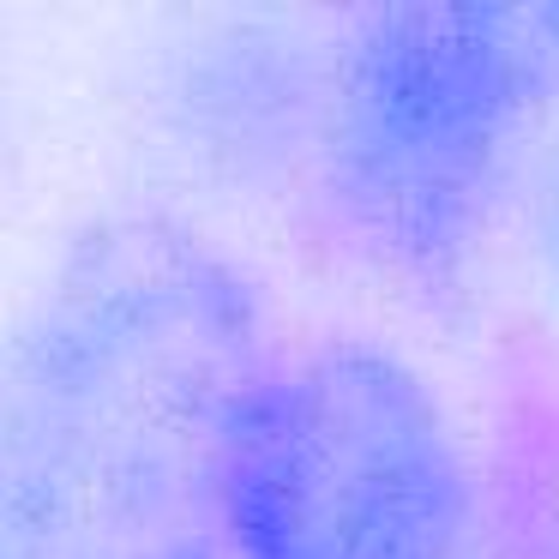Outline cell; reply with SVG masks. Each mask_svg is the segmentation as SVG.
Wrapping results in <instances>:
<instances>
[{
  "mask_svg": "<svg viewBox=\"0 0 559 559\" xmlns=\"http://www.w3.org/2000/svg\"><path fill=\"white\" fill-rule=\"evenodd\" d=\"M535 559H559V535H554V542H547V547H542V554H535Z\"/></svg>",
  "mask_w": 559,
  "mask_h": 559,
  "instance_id": "obj_6",
  "label": "cell"
},
{
  "mask_svg": "<svg viewBox=\"0 0 559 559\" xmlns=\"http://www.w3.org/2000/svg\"><path fill=\"white\" fill-rule=\"evenodd\" d=\"M145 559H223V554L205 542V547H175V554H145Z\"/></svg>",
  "mask_w": 559,
  "mask_h": 559,
  "instance_id": "obj_5",
  "label": "cell"
},
{
  "mask_svg": "<svg viewBox=\"0 0 559 559\" xmlns=\"http://www.w3.org/2000/svg\"><path fill=\"white\" fill-rule=\"evenodd\" d=\"M554 121L559 7H379L313 67V193L379 277L445 295Z\"/></svg>",
  "mask_w": 559,
  "mask_h": 559,
  "instance_id": "obj_2",
  "label": "cell"
},
{
  "mask_svg": "<svg viewBox=\"0 0 559 559\" xmlns=\"http://www.w3.org/2000/svg\"><path fill=\"white\" fill-rule=\"evenodd\" d=\"M535 217H542V247H547V265H554L559 283V121L542 145V187H535Z\"/></svg>",
  "mask_w": 559,
  "mask_h": 559,
  "instance_id": "obj_4",
  "label": "cell"
},
{
  "mask_svg": "<svg viewBox=\"0 0 559 559\" xmlns=\"http://www.w3.org/2000/svg\"><path fill=\"white\" fill-rule=\"evenodd\" d=\"M223 559H469L475 481L415 367L373 343L277 349L211 475Z\"/></svg>",
  "mask_w": 559,
  "mask_h": 559,
  "instance_id": "obj_3",
  "label": "cell"
},
{
  "mask_svg": "<svg viewBox=\"0 0 559 559\" xmlns=\"http://www.w3.org/2000/svg\"><path fill=\"white\" fill-rule=\"evenodd\" d=\"M259 289L169 217L103 223L31 319L7 403V559L211 542V475L271 367Z\"/></svg>",
  "mask_w": 559,
  "mask_h": 559,
  "instance_id": "obj_1",
  "label": "cell"
}]
</instances>
